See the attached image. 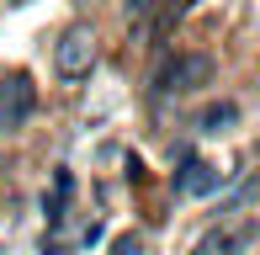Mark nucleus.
Returning <instances> with one entry per match:
<instances>
[{
	"label": "nucleus",
	"instance_id": "obj_1",
	"mask_svg": "<svg viewBox=\"0 0 260 255\" xmlns=\"http://www.w3.org/2000/svg\"><path fill=\"white\" fill-rule=\"evenodd\" d=\"M212 53H175V59H165V69L154 75V90L159 96H191V90L212 85Z\"/></svg>",
	"mask_w": 260,
	"mask_h": 255
},
{
	"label": "nucleus",
	"instance_id": "obj_2",
	"mask_svg": "<svg viewBox=\"0 0 260 255\" xmlns=\"http://www.w3.org/2000/svg\"><path fill=\"white\" fill-rule=\"evenodd\" d=\"M53 69H58V80H85L90 69H96V32H90L85 21H75V27L58 32V43H53Z\"/></svg>",
	"mask_w": 260,
	"mask_h": 255
},
{
	"label": "nucleus",
	"instance_id": "obj_3",
	"mask_svg": "<svg viewBox=\"0 0 260 255\" xmlns=\"http://www.w3.org/2000/svg\"><path fill=\"white\" fill-rule=\"evenodd\" d=\"M32 112H38V85H32V75H6L0 80V133H21V128L32 122Z\"/></svg>",
	"mask_w": 260,
	"mask_h": 255
},
{
	"label": "nucleus",
	"instance_id": "obj_4",
	"mask_svg": "<svg viewBox=\"0 0 260 255\" xmlns=\"http://www.w3.org/2000/svg\"><path fill=\"white\" fill-rule=\"evenodd\" d=\"M218 186H223V176L207 165V160H191V165L175 176V192H181V197H207V192H218Z\"/></svg>",
	"mask_w": 260,
	"mask_h": 255
},
{
	"label": "nucleus",
	"instance_id": "obj_5",
	"mask_svg": "<svg viewBox=\"0 0 260 255\" xmlns=\"http://www.w3.org/2000/svg\"><path fill=\"white\" fill-rule=\"evenodd\" d=\"M229 128H239V101H207V107L197 112V133L218 138V133H229Z\"/></svg>",
	"mask_w": 260,
	"mask_h": 255
},
{
	"label": "nucleus",
	"instance_id": "obj_6",
	"mask_svg": "<svg viewBox=\"0 0 260 255\" xmlns=\"http://www.w3.org/2000/svg\"><path fill=\"white\" fill-rule=\"evenodd\" d=\"M244 245H250V234H229V229H212V234L197 239L191 255H239Z\"/></svg>",
	"mask_w": 260,
	"mask_h": 255
},
{
	"label": "nucleus",
	"instance_id": "obj_7",
	"mask_svg": "<svg viewBox=\"0 0 260 255\" xmlns=\"http://www.w3.org/2000/svg\"><path fill=\"white\" fill-rule=\"evenodd\" d=\"M112 255H144V239H138V234H122V239H112Z\"/></svg>",
	"mask_w": 260,
	"mask_h": 255
},
{
	"label": "nucleus",
	"instance_id": "obj_8",
	"mask_svg": "<svg viewBox=\"0 0 260 255\" xmlns=\"http://www.w3.org/2000/svg\"><path fill=\"white\" fill-rule=\"evenodd\" d=\"M154 6H159V0H122V11H127L133 21H149V11H154Z\"/></svg>",
	"mask_w": 260,
	"mask_h": 255
},
{
	"label": "nucleus",
	"instance_id": "obj_9",
	"mask_svg": "<svg viewBox=\"0 0 260 255\" xmlns=\"http://www.w3.org/2000/svg\"><path fill=\"white\" fill-rule=\"evenodd\" d=\"M16 6H21V0H16Z\"/></svg>",
	"mask_w": 260,
	"mask_h": 255
}]
</instances>
